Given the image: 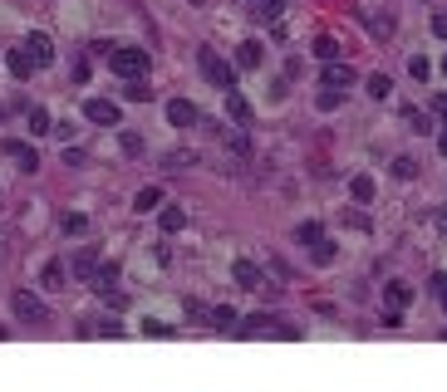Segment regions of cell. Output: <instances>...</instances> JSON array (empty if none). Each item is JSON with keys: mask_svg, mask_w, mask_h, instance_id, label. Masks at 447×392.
Here are the masks:
<instances>
[{"mask_svg": "<svg viewBox=\"0 0 447 392\" xmlns=\"http://www.w3.org/2000/svg\"><path fill=\"white\" fill-rule=\"evenodd\" d=\"M197 69H202V79H207L212 89H236V74H231V64H226L217 49H197Z\"/></svg>", "mask_w": 447, "mask_h": 392, "instance_id": "cell-1", "label": "cell"}, {"mask_svg": "<svg viewBox=\"0 0 447 392\" xmlns=\"http://www.w3.org/2000/svg\"><path fill=\"white\" fill-rule=\"evenodd\" d=\"M109 69L118 74V79H143V74H148V49H138V44L113 49V54H109Z\"/></svg>", "mask_w": 447, "mask_h": 392, "instance_id": "cell-2", "label": "cell"}, {"mask_svg": "<svg viewBox=\"0 0 447 392\" xmlns=\"http://www.w3.org/2000/svg\"><path fill=\"white\" fill-rule=\"evenodd\" d=\"M10 309H15V319H25V324H44V319H49L44 299H35L30 290H15V294H10Z\"/></svg>", "mask_w": 447, "mask_h": 392, "instance_id": "cell-3", "label": "cell"}, {"mask_svg": "<svg viewBox=\"0 0 447 392\" xmlns=\"http://www.w3.org/2000/svg\"><path fill=\"white\" fill-rule=\"evenodd\" d=\"M84 118H89V123H99V128H113L123 113H118V103H113V98H84Z\"/></svg>", "mask_w": 447, "mask_h": 392, "instance_id": "cell-4", "label": "cell"}, {"mask_svg": "<svg viewBox=\"0 0 447 392\" xmlns=\"http://www.w3.org/2000/svg\"><path fill=\"white\" fill-rule=\"evenodd\" d=\"M0 152H5V157H15V167H20V172H35V167H40V152H35L30 142H20V137H5V142H0Z\"/></svg>", "mask_w": 447, "mask_h": 392, "instance_id": "cell-5", "label": "cell"}, {"mask_svg": "<svg viewBox=\"0 0 447 392\" xmlns=\"http://www.w3.org/2000/svg\"><path fill=\"white\" fill-rule=\"evenodd\" d=\"M320 84H325V89H339V94H344V89L354 84V69H349V64H339V59H330V64L320 69Z\"/></svg>", "mask_w": 447, "mask_h": 392, "instance_id": "cell-6", "label": "cell"}, {"mask_svg": "<svg viewBox=\"0 0 447 392\" xmlns=\"http://www.w3.org/2000/svg\"><path fill=\"white\" fill-rule=\"evenodd\" d=\"M167 123L172 128H192L197 123V103L192 98H167Z\"/></svg>", "mask_w": 447, "mask_h": 392, "instance_id": "cell-7", "label": "cell"}, {"mask_svg": "<svg viewBox=\"0 0 447 392\" xmlns=\"http://www.w3.org/2000/svg\"><path fill=\"white\" fill-rule=\"evenodd\" d=\"M408 299H413V290H408L403 280H393V285L383 290V314H403V309H408Z\"/></svg>", "mask_w": 447, "mask_h": 392, "instance_id": "cell-8", "label": "cell"}, {"mask_svg": "<svg viewBox=\"0 0 447 392\" xmlns=\"http://www.w3.org/2000/svg\"><path fill=\"white\" fill-rule=\"evenodd\" d=\"M5 64H10V74H15V79H30V74L40 69V64H35V54H30L25 44H20V49H10V54H5Z\"/></svg>", "mask_w": 447, "mask_h": 392, "instance_id": "cell-9", "label": "cell"}, {"mask_svg": "<svg viewBox=\"0 0 447 392\" xmlns=\"http://www.w3.org/2000/svg\"><path fill=\"white\" fill-rule=\"evenodd\" d=\"M94 275H99V250L89 245V250L74 255V280H89V285H94Z\"/></svg>", "mask_w": 447, "mask_h": 392, "instance_id": "cell-10", "label": "cell"}, {"mask_svg": "<svg viewBox=\"0 0 447 392\" xmlns=\"http://www.w3.org/2000/svg\"><path fill=\"white\" fill-rule=\"evenodd\" d=\"M231 280H236L241 290H256V285H261V265H256V260H236V265H231Z\"/></svg>", "mask_w": 447, "mask_h": 392, "instance_id": "cell-11", "label": "cell"}, {"mask_svg": "<svg viewBox=\"0 0 447 392\" xmlns=\"http://www.w3.org/2000/svg\"><path fill=\"white\" fill-rule=\"evenodd\" d=\"M157 226H162L167 235H177V231L187 226V211H182V206H157Z\"/></svg>", "mask_w": 447, "mask_h": 392, "instance_id": "cell-12", "label": "cell"}, {"mask_svg": "<svg viewBox=\"0 0 447 392\" xmlns=\"http://www.w3.org/2000/svg\"><path fill=\"white\" fill-rule=\"evenodd\" d=\"M25 49L35 54V64H40V69L54 59V44H49V35H30V39H25Z\"/></svg>", "mask_w": 447, "mask_h": 392, "instance_id": "cell-13", "label": "cell"}, {"mask_svg": "<svg viewBox=\"0 0 447 392\" xmlns=\"http://www.w3.org/2000/svg\"><path fill=\"white\" fill-rule=\"evenodd\" d=\"M64 275H69V270H64V260H49V265L40 270V285H44V290H64V285H69Z\"/></svg>", "mask_w": 447, "mask_h": 392, "instance_id": "cell-14", "label": "cell"}, {"mask_svg": "<svg viewBox=\"0 0 447 392\" xmlns=\"http://www.w3.org/2000/svg\"><path fill=\"white\" fill-rule=\"evenodd\" d=\"M157 206H162V192H157V187H143V192L133 196V211H138V216H153Z\"/></svg>", "mask_w": 447, "mask_h": 392, "instance_id": "cell-15", "label": "cell"}, {"mask_svg": "<svg viewBox=\"0 0 447 392\" xmlns=\"http://www.w3.org/2000/svg\"><path fill=\"white\" fill-rule=\"evenodd\" d=\"M310 260H315V265H335V260H339V245H335V240H325V235H320V240L310 245Z\"/></svg>", "mask_w": 447, "mask_h": 392, "instance_id": "cell-16", "label": "cell"}, {"mask_svg": "<svg viewBox=\"0 0 447 392\" xmlns=\"http://www.w3.org/2000/svg\"><path fill=\"white\" fill-rule=\"evenodd\" d=\"M236 64H241V69H261V44H256V39H246V44L236 49Z\"/></svg>", "mask_w": 447, "mask_h": 392, "instance_id": "cell-17", "label": "cell"}, {"mask_svg": "<svg viewBox=\"0 0 447 392\" xmlns=\"http://www.w3.org/2000/svg\"><path fill=\"white\" fill-rule=\"evenodd\" d=\"M280 10H285V0H251L256 20H280Z\"/></svg>", "mask_w": 447, "mask_h": 392, "instance_id": "cell-18", "label": "cell"}, {"mask_svg": "<svg viewBox=\"0 0 447 392\" xmlns=\"http://www.w3.org/2000/svg\"><path fill=\"white\" fill-rule=\"evenodd\" d=\"M226 118H236V123H246V118H251V108H246V98L236 94V89H226Z\"/></svg>", "mask_w": 447, "mask_h": 392, "instance_id": "cell-19", "label": "cell"}, {"mask_svg": "<svg viewBox=\"0 0 447 392\" xmlns=\"http://www.w3.org/2000/svg\"><path fill=\"white\" fill-rule=\"evenodd\" d=\"M349 196H354V201H374V177H369V172H359V177L349 182Z\"/></svg>", "mask_w": 447, "mask_h": 392, "instance_id": "cell-20", "label": "cell"}, {"mask_svg": "<svg viewBox=\"0 0 447 392\" xmlns=\"http://www.w3.org/2000/svg\"><path fill=\"white\" fill-rule=\"evenodd\" d=\"M339 221H344V231H359V235H369V231H374V221H369L364 211H344Z\"/></svg>", "mask_w": 447, "mask_h": 392, "instance_id": "cell-21", "label": "cell"}, {"mask_svg": "<svg viewBox=\"0 0 447 392\" xmlns=\"http://www.w3.org/2000/svg\"><path fill=\"white\" fill-rule=\"evenodd\" d=\"M320 235H325V226H320V221H300V226H295V240H300V245H315Z\"/></svg>", "mask_w": 447, "mask_h": 392, "instance_id": "cell-22", "label": "cell"}, {"mask_svg": "<svg viewBox=\"0 0 447 392\" xmlns=\"http://www.w3.org/2000/svg\"><path fill=\"white\" fill-rule=\"evenodd\" d=\"M310 49H315V59H325V64H330V59H339V39H330V35H320Z\"/></svg>", "mask_w": 447, "mask_h": 392, "instance_id": "cell-23", "label": "cell"}, {"mask_svg": "<svg viewBox=\"0 0 447 392\" xmlns=\"http://www.w3.org/2000/svg\"><path fill=\"white\" fill-rule=\"evenodd\" d=\"M369 25H374V35H379V39H393V30H398V25H393V15H369Z\"/></svg>", "mask_w": 447, "mask_h": 392, "instance_id": "cell-24", "label": "cell"}, {"mask_svg": "<svg viewBox=\"0 0 447 392\" xmlns=\"http://www.w3.org/2000/svg\"><path fill=\"white\" fill-rule=\"evenodd\" d=\"M236 319H241V314H236V309H212V329H236Z\"/></svg>", "mask_w": 447, "mask_h": 392, "instance_id": "cell-25", "label": "cell"}, {"mask_svg": "<svg viewBox=\"0 0 447 392\" xmlns=\"http://www.w3.org/2000/svg\"><path fill=\"white\" fill-rule=\"evenodd\" d=\"M49 128H54V123H49V113H44V108H30V133L40 137V133H49Z\"/></svg>", "mask_w": 447, "mask_h": 392, "instance_id": "cell-26", "label": "cell"}, {"mask_svg": "<svg viewBox=\"0 0 447 392\" xmlns=\"http://www.w3.org/2000/svg\"><path fill=\"white\" fill-rule=\"evenodd\" d=\"M118 147H123L128 157H143V137H138V133H123V137H118Z\"/></svg>", "mask_w": 447, "mask_h": 392, "instance_id": "cell-27", "label": "cell"}, {"mask_svg": "<svg viewBox=\"0 0 447 392\" xmlns=\"http://www.w3.org/2000/svg\"><path fill=\"white\" fill-rule=\"evenodd\" d=\"M226 147H231L236 157H251V142H246V133H226Z\"/></svg>", "mask_w": 447, "mask_h": 392, "instance_id": "cell-28", "label": "cell"}, {"mask_svg": "<svg viewBox=\"0 0 447 392\" xmlns=\"http://www.w3.org/2000/svg\"><path fill=\"white\" fill-rule=\"evenodd\" d=\"M64 231H69V235H84V231H89V216L69 211V216H64Z\"/></svg>", "mask_w": 447, "mask_h": 392, "instance_id": "cell-29", "label": "cell"}, {"mask_svg": "<svg viewBox=\"0 0 447 392\" xmlns=\"http://www.w3.org/2000/svg\"><path fill=\"white\" fill-rule=\"evenodd\" d=\"M388 84H393L388 74H374V79H369V98H388Z\"/></svg>", "mask_w": 447, "mask_h": 392, "instance_id": "cell-30", "label": "cell"}, {"mask_svg": "<svg viewBox=\"0 0 447 392\" xmlns=\"http://www.w3.org/2000/svg\"><path fill=\"white\" fill-rule=\"evenodd\" d=\"M408 74H413V79H428V74H433V64H428L423 54H413V59H408Z\"/></svg>", "mask_w": 447, "mask_h": 392, "instance_id": "cell-31", "label": "cell"}, {"mask_svg": "<svg viewBox=\"0 0 447 392\" xmlns=\"http://www.w3.org/2000/svg\"><path fill=\"white\" fill-rule=\"evenodd\" d=\"M393 172L408 182V177H418V162H413V157H393Z\"/></svg>", "mask_w": 447, "mask_h": 392, "instance_id": "cell-32", "label": "cell"}, {"mask_svg": "<svg viewBox=\"0 0 447 392\" xmlns=\"http://www.w3.org/2000/svg\"><path fill=\"white\" fill-rule=\"evenodd\" d=\"M84 79H89V64H84V59H74V69H69V84H84Z\"/></svg>", "mask_w": 447, "mask_h": 392, "instance_id": "cell-33", "label": "cell"}, {"mask_svg": "<svg viewBox=\"0 0 447 392\" xmlns=\"http://www.w3.org/2000/svg\"><path fill=\"white\" fill-rule=\"evenodd\" d=\"M408 128H413V133H428V128H433V123H428V118H423V113H413V108H408Z\"/></svg>", "mask_w": 447, "mask_h": 392, "instance_id": "cell-34", "label": "cell"}, {"mask_svg": "<svg viewBox=\"0 0 447 392\" xmlns=\"http://www.w3.org/2000/svg\"><path fill=\"white\" fill-rule=\"evenodd\" d=\"M320 108L335 113V108H339V89H325V94H320Z\"/></svg>", "mask_w": 447, "mask_h": 392, "instance_id": "cell-35", "label": "cell"}, {"mask_svg": "<svg viewBox=\"0 0 447 392\" xmlns=\"http://www.w3.org/2000/svg\"><path fill=\"white\" fill-rule=\"evenodd\" d=\"M266 94H270V103H280V98H285V79H270V84H266Z\"/></svg>", "mask_w": 447, "mask_h": 392, "instance_id": "cell-36", "label": "cell"}, {"mask_svg": "<svg viewBox=\"0 0 447 392\" xmlns=\"http://www.w3.org/2000/svg\"><path fill=\"white\" fill-rule=\"evenodd\" d=\"M128 98H138V103H143V98H148V84H138V79H128Z\"/></svg>", "mask_w": 447, "mask_h": 392, "instance_id": "cell-37", "label": "cell"}, {"mask_svg": "<svg viewBox=\"0 0 447 392\" xmlns=\"http://www.w3.org/2000/svg\"><path fill=\"white\" fill-rule=\"evenodd\" d=\"M433 35H438V39H447V15H433Z\"/></svg>", "mask_w": 447, "mask_h": 392, "instance_id": "cell-38", "label": "cell"}, {"mask_svg": "<svg viewBox=\"0 0 447 392\" xmlns=\"http://www.w3.org/2000/svg\"><path fill=\"white\" fill-rule=\"evenodd\" d=\"M433 113H443V118H447V94H438V98H433Z\"/></svg>", "mask_w": 447, "mask_h": 392, "instance_id": "cell-39", "label": "cell"}, {"mask_svg": "<svg viewBox=\"0 0 447 392\" xmlns=\"http://www.w3.org/2000/svg\"><path fill=\"white\" fill-rule=\"evenodd\" d=\"M438 226H443V231H447V206H443V211H438Z\"/></svg>", "mask_w": 447, "mask_h": 392, "instance_id": "cell-40", "label": "cell"}, {"mask_svg": "<svg viewBox=\"0 0 447 392\" xmlns=\"http://www.w3.org/2000/svg\"><path fill=\"white\" fill-rule=\"evenodd\" d=\"M438 147H443V157H447V133H443V137H438Z\"/></svg>", "mask_w": 447, "mask_h": 392, "instance_id": "cell-41", "label": "cell"}, {"mask_svg": "<svg viewBox=\"0 0 447 392\" xmlns=\"http://www.w3.org/2000/svg\"><path fill=\"white\" fill-rule=\"evenodd\" d=\"M443 74H447V54H443Z\"/></svg>", "mask_w": 447, "mask_h": 392, "instance_id": "cell-42", "label": "cell"}, {"mask_svg": "<svg viewBox=\"0 0 447 392\" xmlns=\"http://www.w3.org/2000/svg\"><path fill=\"white\" fill-rule=\"evenodd\" d=\"M443 309H447V290H443Z\"/></svg>", "mask_w": 447, "mask_h": 392, "instance_id": "cell-43", "label": "cell"}, {"mask_svg": "<svg viewBox=\"0 0 447 392\" xmlns=\"http://www.w3.org/2000/svg\"><path fill=\"white\" fill-rule=\"evenodd\" d=\"M0 118H5V103H0Z\"/></svg>", "mask_w": 447, "mask_h": 392, "instance_id": "cell-44", "label": "cell"}]
</instances>
